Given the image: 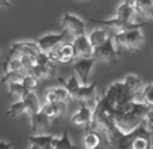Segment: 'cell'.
<instances>
[{
	"label": "cell",
	"mask_w": 153,
	"mask_h": 149,
	"mask_svg": "<svg viewBox=\"0 0 153 149\" xmlns=\"http://www.w3.org/2000/svg\"><path fill=\"white\" fill-rule=\"evenodd\" d=\"M142 27L136 29L121 30L117 34H114V41L119 49H127V50H137L141 48L144 42V34H142Z\"/></svg>",
	"instance_id": "7a4b0ae2"
},
{
	"label": "cell",
	"mask_w": 153,
	"mask_h": 149,
	"mask_svg": "<svg viewBox=\"0 0 153 149\" xmlns=\"http://www.w3.org/2000/svg\"><path fill=\"white\" fill-rule=\"evenodd\" d=\"M134 10L138 15H142L144 12L153 10V0H136Z\"/></svg>",
	"instance_id": "4316f807"
},
{
	"label": "cell",
	"mask_w": 153,
	"mask_h": 149,
	"mask_svg": "<svg viewBox=\"0 0 153 149\" xmlns=\"http://www.w3.org/2000/svg\"><path fill=\"white\" fill-rule=\"evenodd\" d=\"M95 63L96 60L94 57H76L73 60V71L80 77L81 84H88V76Z\"/></svg>",
	"instance_id": "8992f818"
},
{
	"label": "cell",
	"mask_w": 153,
	"mask_h": 149,
	"mask_svg": "<svg viewBox=\"0 0 153 149\" xmlns=\"http://www.w3.org/2000/svg\"><path fill=\"white\" fill-rule=\"evenodd\" d=\"M122 83H123V86L126 87L129 91H131L136 95H140L142 87H144L142 79L140 77V76H137V74H127L126 77L122 80Z\"/></svg>",
	"instance_id": "e0dca14e"
},
{
	"label": "cell",
	"mask_w": 153,
	"mask_h": 149,
	"mask_svg": "<svg viewBox=\"0 0 153 149\" xmlns=\"http://www.w3.org/2000/svg\"><path fill=\"white\" fill-rule=\"evenodd\" d=\"M84 149H96L100 144V137L99 134L92 129H87L85 133L83 134V140H81Z\"/></svg>",
	"instance_id": "ac0fdd59"
},
{
	"label": "cell",
	"mask_w": 153,
	"mask_h": 149,
	"mask_svg": "<svg viewBox=\"0 0 153 149\" xmlns=\"http://www.w3.org/2000/svg\"><path fill=\"white\" fill-rule=\"evenodd\" d=\"M42 114H45L48 118H50V119H54L56 118V112H54V109H53V104L52 103H46L45 102V104L43 106H41V110H39Z\"/></svg>",
	"instance_id": "f546056e"
},
{
	"label": "cell",
	"mask_w": 153,
	"mask_h": 149,
	"mask_svg": "<svg viewBox=\"0 0 153 149\" xmlns=\"http://www.w3.org/2000/svg\"><path fill=\"white\" fill-rule=\"evenodd\" d=\"M39 52L41 50H39V48H38L37 42H29V41H25V42L12 43L11 48H10L8 56L20 58L22 56H37Z\"/></svg>",
	"instance_id": "9c48e42d"
},
{
	"label": "cell",
	"mask_w": 153,
	"mask_h": 149,
	"mask_svg": "<svg viewBox=\"0 0 153 149\" xmlns=\"http://www.w3.org/2000/svg\"><path fill=\"white\" fill-rule=\"evenodd\" d=\"M85 27H87V23L84 22L81 18H79L77 15H73V14H64L62 19H61V29L62 31L65 33H69L72 35H81V34H85Z\"/></svg>",
	"instance_id": "277c9868"
},
{
	"label": "cell",
	"mask_w": 153,
	"mask_h": 149,
	"mask_svg": "<svg viewBox=\"0 0 153 149\" xmlns=\"http://www.w3.org/2000/svg\"><path fill=\"white\" fill-rule=\"evenodd\" d=\"M22 84H23V87L27 89V91H33L38 84V79L34 77L33 74L26 73L25 74V77H23V80H22Z\"/></svg>",
	"instance_id": "83f0119b"
},
{
	"label": "cell",
	"mask_w": 153,
	"mask_h": 149,
	"mask_svg": "<svg viewBox=\"0 0 153 149\" xmlns=\"http://www.w3.org/2000/svg\"><path fill=\"white\" fill-rule=\"evenodd\" d=\"M52 145L54 149H77V146L72 142L71 136L67 130L62 132V134H61L60 137H56L54 136L52 140Z\"/></svg>",
	"instance_id": "2e32d148"
},
{
	"label": "cell",
	"mask_w": 153,
	"mask_h": 149,
	"mask_svg": "<svg viewBox=\"0 0 153 149\" xmlns=\"http://www.w3.org/2000/svg\"><path fill=\"white\" fill-rule=\"evenodd\" d=\"M49 58L53 63H62L67 64L75 60V52H73L72 43H60L54 49L48 53Z\"/></svg>",
	"instance_id": "5b68a950"
},
{
	"label": "cell",
	"mask_w": 153,
	"mask_h": 149,
	"mask_svg": "<svg viewBox=\"0 0 153 149\" xmlns=\"http://www.w3.org/2000/svg\"><path fill=\"white\" fill-rule=\"evenodd\" d=\"M4 71H23L22 68V63H20V58L18 57H11V56H7L6 61H4Z\"/></svg>",
	"instance_id": "d4e9b609"
},
{
	"label": "cell",
	"mask_w": 153,
	"mask_h": 149,
	"mask_svg": "<svg viewBox=\"0 0 153 149\" xmlns=\"http://www.w3.org/2000/svg\"><path fill=\"white\" fill-rule=\"evenodd\" d=\"M20 114H25V103L22 99H19V101L15 102V103H12L11 106L8 107V110H7V115H8V117L14 118Z\"/></svg>",
	"instance_id": "484cf974"
},
{
	"label": "cell",
	"mask_w": 153,
	"mask_h": 149,
	"mask_svg": "<svg viewBox=\"0 0 153 149\" xmlns=\"http://www.w3.org/2000/svg\"><path fill=\"white\" fill-rule=\"evenodd\" d=\"M136 14L137 12H136V10H134V6L122 1V3L118 6V8H117L115 16L114 18H111V19H106V20L94 19V18H91L90 22L98 23V25H102V26H106V27L118 29L119 31H121V30H129V29H136V27L146 26V23L133 22Z\"/></svg>",
	"instance_id": "6da1fadb"
},
{
	"label": "cell",
	"mask_w": 153,
	"mask_h": 149,
	"mask_svg": "<svg viewBox=\"0 0 153 149\" xmlns=\"http://www.w3.org/2000/svg\"><path fill=\"white\" fill-rule=\"evenodd\" d=\"M75 101H77L79 103H85V104H94L95 106L96 101L99 99L98 91H96V83L91 84H80L77 92L73 96Z\"/></svg>",
	"instance_id": "52a82bcc"
},
{
	"label": "cell",
	"mask_w": 153,
	"mask_h": 149,
	"mask_svg": "<svg viewBox=\"0 0 153 149\" xmlns=\"http://www.w3.org/2000/svg\"><path fill=\"white\" fill-rule=\"evenodd\" d=\"M119 56H121V49L117 46L113 35H110L102 45L94 48L92 52V57L96 61L114 64V65L119 63Z\"/></svg>",
	"instance_id": "3957f363"
},
{
	"label": "cell",
	"mask_w": 153,
	"mask_h": 149,
	"mask_svg": "<svg viewBox=\"0 0 153 149\" xmlns=\"http://www.w3.org/2000/svg\"><path fill=\"white\" fill-rule=\"evenodd\" d=\"M122 1H125L127 4H131V6H134V3H136V0H122Z\"/></svg>",
	"instance_id": "e575fe53"
},
{
	"label": "cell",
	"mask_w": 153,
	"mask_h": 149,
	"mask_svg": "<svg viewBox=\"0 0 153 149\" xmlns=\"http://www.w3.org/2000/svg\"><path fill=\"white\" fill-rule=\"evenodd\" d=\"M53 137H54L53 134H35V136H29L27 140L30 141V144H34V145L43 148V146L52 144Z\"/></svg>",
	"instance_id": "7402d4cb"
},
{
	"label": "cell",
	"mask_w": 153,
	"mask_h": 149,
	"mask_svg": "<svg viewBox=\"0 0 153 149\" xmlns=\"http://www.w3.org/2000/svg\"><path fill=\"white\" fill-rule=\"evenodd\" d=\"M20 63H22L23 71L29 72L35 65V56H22L20 57Z\"/></svg>",
	"instance_id": "f1b7e54d"
},
{
	"label": "cell",
	"mask_w": 153,
	"mask_h": 149,
	"mask_svg": "<svg viewBox=\"0 0 153 149\" xmlns=\"http://www.w3.org/2000/svg\"><path fill=\"white\" fill-rule=\"evenodd\" d=\"M29 149H42V148H41V146H38V145H34V144H31Z\"/></svg>",
	"instance_id": "d590c367"
},
{
	"label": "cell",
	"mask_w": 153,
	"mask_h": 149,
	"mask_svg": "<svg viewBox=\"0 0 153 149\" xmlns=\"http://www.w3.org/2000/svg\"><path fill=\"white\" fill-rule=\"evenodd\" d=\"M42 149H54V148H53V145H52V144H49V145H46V146H43V148Z\"/></svg>",
	"instance_id": "8d00e7d4"
},
{
	"label": "cell",
	"mask_w": 153,
	"mask_h": 149,
	"mask_svg": "<svg viewBox=\"0 0 153 149\" xmlns=\"http://www.w3.org/2000/svg\"><path fill=\"white\" fill-rule=\"evenodd\" d=\"M67 37V33H49V34L42 35L41 38H38L37 45L39 48L41 52L43 53H49L52 49H54L57 45L62 43V41Z\"/></svg>",
	"instance_id": "ba28073f"
},
{
	"label": "cell",
	"mask_w": 153,
	"mask_h": 149,
	"mask_svg": "<svg viewBox=\"0 0 153 149\" xmlns=\"http://www.w3.org/2000/svg\"><path fill=\"white\" fill-rule=\"evenodd\" d=\"M27 72L26 71H8L4 73V77L1 79V81L6 84L8 83H22L25 74Z\"/></svg>",
	"instance_id": "44dd1931"
},
{
	"label": "cell",
	"mask_w": 153,
	"mask_h": 149,
	"mask_svg": "<svg viewBox=\"0 0 153 149\" xmlns=\"http://www.w3.org/2000/svg\"><path fill=\"white\" fill-rule=\"evenodd\" d=\"M145 121H146V123L153 129V107H150L149 112H148L146 117H145Z\"/></svg>",
	"instance_id": "1f68e13d"
},
{
	"label": "cell",
	"mask_w": 153,
	"mask_h": 149,
	"mask_svg": "<svg viewBox=\"0 0 153 149\" xmlns=\"http://www.w3.org/2000/svg\"><path fill=\"white\" fill-rule=\"evenodd\" d=\"M30 118V126H31L33 132H42L46 130L50 126V118H48L45 114H42L41 111H38L37 114L31 115Z\"/></svg>",
	"instance_id": "9a60e30c"
},
{
	"label": "cell",
	"mask_w": 153,
	"mask_h": 149,
	"mask_svg": "<svg viewBox=\"0 0 153 149\" xmlns=\"http://www.w3.org/2000/svg\"><path fill=\"white\" fill-rule=\"evenodd\" d=\"M149 149H153V146H150V148H149Z\"/></svg>",
	"instance_id": "74e56055"
},
{
	"label": "cell",
	"mask_w": 153,
	"mask_h": 149,
	"mask_svg": "<svg viewBox=\"0 0 153 149\" xmlns=\"http://www.w3.org/2000/svg\"><path fill=\"white\" fill-rule=\"evenodd\" d=\"M22 101H23V103H25V114H27L29 117L37 114L41 110L39 101H38L37 95L33 91H27L26 94H25V96L22 98Z\"/></svg>",
	"instance_id": "4fadbf2b"
},
{
	"label": "cell",
	"mask_w": 153,
	"mask_h": 149,
	"mask_svg": "<svg viewBox=\"0 0 153 149\" xmlns=\"http://www.w3.org/2000/svg\"><path fill=\"white\" fill-rule=\"evenodd\" d=\"M140 99L145 104L153 107V83H149L142 87L141 92H140Z\"/></svg>",
	"instance_id": "603a6c76"
},
{
	"label": "cell",
	"mask_w": 153,
	"mask_h": 149,
	"mask_svg": "<svg viewBox=\"0 0 153 149\" xmlns=\"http://www.w3.org/2000/svg\"><path fill=\"white\" fill-rule=\"evenodd\" d=\"M0 149H12V144L8 141L0 140Z\"/></svg>",
	"instance_id": "d6a6232c"
},
{
	"label": "cell",
	"mask_w": 153,
	"mask_h": 149,
	"mask_svg": "<svg viewBox=\"0 0 153 149\" xmlns=\"http://www.w3.org/2000/svg\"><path fill=\"white\" fill-rule=\"evenodd\" d=\"M72 46H73V52H75V58L76 57H92L94 48L90 43L88 35H85V34L76 35L72 41Z\"/></svg>",
	"instance_id": "30bf717a"
},
{
	"label": "cell",
	"mask_w": 153,
	"mask_h": 149,
	"mask_svg": "<svg viewBox=\"0 0 153 149\" xmlns=\"http://www.w3.org/2000/svg\"><path fill=\"white\" fill-rule=\"evenodd\" d=\"M56 72H57V68H56L54 63L50 61L46 65H34L27 73L33 74L34 77L39 80V79H54Z\"/></svg>",
	"instance_id": "7c38bea8"
},
{
	"label": "cell",
	"mask_w": 153,
	"mask_h": 149,
	"mask_svg": "<svg viewBox=\"0 0 153 149\" xmlns=\"http://www.w3.org/2000/svg\"><path fill=\"white\" fill-rule=\"evenodd\" d=\"M7 88H8V94L18 98V99H22L25 96V94L27 92V89L25 88L22 83H8Z\"/></svg>",
	"instance_id": "cb8c5ba5"
},
{
	"label": "cell",
	"mask_w": 153,
	"mask_h": 149,
	"mask_svg": "<svg viewBox=\"0 0 153 149\" xmlns=\"http://www.w3.org/2000/svg\"><path fill=\"white\" fill-rule=\"evenodd\" d=\"M69 99V94L62 86L57 88H49L45 92V102L46 103H56V102H67Z\"/></svg>",
	"instance_id": "5bb4252c"
},
{
	"label": "cell",
	"mask_w": 153,
	"mask_h": 149,
	"mask_svg": "<svg viewBox=\"0 0 153 149\" xmlns=\"http://www.w3.org/2000/svg\"><path fill=\"white\" fill-rule=\"evenodd\" d=\"M53 104V109H54V112H56V118H58L60 115H62L67 110V102H56V103H52Z\"/></svg>",
	"instance_id": "4dcf8cb0"
},
{
	"label": "cell",
	"mask_w": 153,
	"mask_h": 149,
	"mask_svg": "<svg viewBox=\"0 0 153 149\" xmlns=\"http://www.w3.org/2000/svg\"><path fill=\"white\" fill-rule=\"evenodd\" d=\"M0 8H11L10 0H0Z\"/></svg>",
	"instance_id": "836d02e7"
},
{
	"label": "cell",
	"mask_w": 153,
	"mask_h": 149,
	"mask_svg": "<svg viewBox=\"0 0 153 149\" xmlns=\"http://www.w3.org/2000/svg\"><path fill=\"white\" fill-rule=\"evenodd\" d=\"M58 81H60V84L64 87V88L67 89V92L69 94V98L75 96V94L77 92L79 87H80V83L77 81V77H76V74H72L69 77V80H64V79L58 77Z\"/></svg>",
	"instance_id": "ffe728a7"
},
{
	"label": "cell",
	"mask_w": 153,
	"mask_h": 149,
	"mask_svg": "<svg viewBox=\"0 0 153 149\" xmlns=\"http://www.w3.org/2000/svg\"><path fill=\"white\" fill-rule=\"evenodd\" d=\"M110 35L111 34L108 33L107 29H96L91 34H88V39H90V43L92 45V48H96V46L102 45Z\"/></svg>",
	"instance_id": "d6986e66"
},
{
	"label": "cell",
	"mask_w": 153,
	"mask_h": 149,
	"mask_svg": "<svg viewBox=\"0 0 153 149\" xmlns=\"http://www.w3.org/2000/svg\"><path fill=\"white\" fill-rule=\"evenodd\" d=\"M92 112H94V110L91 109L88 104L80 103V109L72 115L71 121H72L73 125H77V126H83V127H85V129H90L91 122H92Z\"/></svg>",
	"instance_id": "8fae6325"
},
{
	"label": "cell",
	"mask_w": 153,
	"mask_h": 149,
	"mask_svg": "<svg viewBox=\"0 0 153 149\" xmlns=\"http://www.w3.org/2000/svg\"><path fill=\"white\" fill-rule=\"evenodd\" d=\"M0 56H1V52H0Z\"/></svg>",
	"instance_id": "f35d334b"
}]
</instances>
